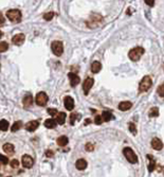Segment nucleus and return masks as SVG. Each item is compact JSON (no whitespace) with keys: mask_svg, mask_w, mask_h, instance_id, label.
<instances>
[{"mask_svg":"<svg viewBox=\"0 0 164 177\" xmlns=\"http://www.w3.org/2000/svg\"><path fill=\"white\" fill-rule=\"evenodd\" d=\"M76 118H80V115L71 114V116H70V124H71V125H74V123L76 121Z\"/></svg>","mask_w":164,"mask_h":177,"instance_id":"cd10ccee","label":"nucleus"},{"mask_svg":"<svg viewBox=\"0 0 164 177\" xmlns=\"http://www.w3.org/2000/svg\"><path fill=\"white\" fill-rule=\"evenodd\" d=\"M10 164H11V167H12V168H17L18 165H19V161H18L17 159H12L10 161Z\"/></svg>","mask_w":164,"mask_h":177,"instance_id":"72a5a7b5","label":"nucleus"},{"mask_svg":"<svg viewBox=\"0 0 164 177\" xmlns=\"http://www.w3.org/2000/svg\"><path fill=\"white\" fill-rule=\"evenodd\" d=\"M21 164L24 165V168H27V169H30V168L33 167L34 164V160L33 158L31 157V156L29 155H24L21 158Z\"/></svg>","mask_w":164,"mask_h":177,"instance_id":"6e6552de","label":"nucleus"},{"mask_svg":"<svg viewBox=\"0 0 164 177\" xmlns=\"http://www.w3.org/2000/svg\"><path fill=\"white\" fill-rule=\"evenodd\" d=\"M65 121H66V114H65V112H58V114H57V117H56L57 124L63 125L65 123Z\"/></svg>","mask_w":164,"mask_h":177,"instance_id":"412c9836","label":"nucleus"},{"mask_svg":"<svg viewBox=\"0 0 164 177\" xmlns=\"http://www.w3.org/2000/svg\"><path fill=\"white\" fill-rule=\"evenodd\" d=\"M2 149H3V151L6 152V153H8V154H13L14 153V145H13V144H11V143H6Z\"/></svg>","mask_w":164,"mask_h":177,"instance_id":"5701e85b","label":"nucleus"},{"mask_svg":"<svg viewBox=\"0 0 164 177\" xmlns=\"http://www.w3.org/2000/svg\"><path fill=\"white\" fill-rule=\"evenodd\" d=\"M93 149H94L93 144H91V143H87L86 144V151L91 152V151H93Z\"/></svg>","mask_w":164,"mask_h":177,"instance_id":"c9c22d12","label":"nucleus"},{"mask_svg":"<svg viewBox=\"0 0 164 177\" xmlns=\"http://www.w3.org/2000/svg\"><path fill=\"white\" fill-rule=\"evenodd\" d=\"M69 142V139L67 136H61L59 138H57V144H58L59 146H65L67 145Z\"/></svg>","mask_w":164,"mask_h":177,"instance_id":"aec40b11","label":"nucleus"},{"mask_svg":"<svg viewBox=\"0 0 164 177\" xmlns=\"http://www.w3.org/2000/svg\"><path fill=\"white\" fill-rule=\"evenodd\" d=\"M38 126H39V122L37 120H32L25 124V130H27L28 132H34V130H37Z\"/></svg>","mask_w":164,"mask_h":177,"instance_id":"9d476101","label":"nucleus"},{"mask_svg":"<svg viewBox=\"0 0 164 177\" xmlns=\"http://www.w3.org/2000/svg\"><path fill=\"white\" fill-rule=\"evenodd\" d=\"M147 158L149 159V164H148V171L152 172L155 169H156V160L152 157L151 155H147Z\"/></svg>","mask_w":164,"mask_h":177,"instance_id":"6ab92c4d","label":"nucleus"},{"mask_svg":"<svg viewBox=\"0 0 164 177\" xmlns=\"http://www.w3.org/2000/svg\"><path fill=\"white\" fill-rule=\"evenodd\" d=\"M8 49H9V43H6V41H1V43H0V53L6 51Z\"/></svg>","mask_w":164,"mask_h":177,"instance_id":"bb28decb","label":"nucleus"},{"mask_svg":"<svg viewBox=\"0 0 164 177\" xmlns=\"http://www.w3.org/2000/svg\"><path fill=\"white\" fill-rule=\"evenodd\" d=\"M123 154H124V156L126 157L127 161H129L130 164H136L138 162V157H137V155H136L135 152H133L132 149L125 148L123 150Z\"/></svg>","mask_w":164,"mask_h":177,"instance_id":"f03ea898","label":"nucleus"},{"mask_svg":"<svg viewBox=\"0 0 164 177\" xmlns=\"http://www.w3.org/2000/svg\"><path fill=\"white\" fill-rule=\"evenodd\" d=\"M132 107V103L129 102V101H124V102H121L119 104V109L122 110V111H126V110L130 109Z\"/></svg>","mask_w":164,"mask_h":177,"instance_id":"4468645a","label":"nucleus"},{"mask_svg":"<svg viewBox=\"0 0 164 177\" xmlns=\"http://www.w3.org/2000/svg\"><path fill=\"white\" fill-rule=\"evenodd\" d=\"M48 114L51 116H56L57 115V109L56 108H49L48 109Z\"/></svg>","mask_w":164,"mask_h":177,"instance_id":"f704fd0d","label":"nucleus"},{"mask_svg":"<svg viewBox=\"0 0 164 177\" xmlns=\"http://www.w3.org/2000/svg\"><path fill=\"white\" fill-rule=\"evenodd\" d=\"M101 69H102V65H101L100 62L95 61V62H93V63H92V65H91V71H92L93 73L100 72Z\"/></svg>","mask_w":164,"mask_h":177,"instance_id":"a211bd4d","label":"nucleus"},{"mask_svg":"<svg viewBox=\"0 0 164 177\" xmlns=\"http://www.w3.org/2000/svg\"><path fill=\"white\" fill-rule=\"evenodd\" d=\"M53 16H54V13H53V12L47 13V14L43 15V19H45V20H51L53 18Z\"/></svg>","mask_w":164,"mask_h":177,"instance_id":"2f4dec72","label":"nucleus"},{"mask_svg":"<svg viewBox=\"0 0 164 177\" xmlns=\"http://www.w3.org/2000/svg\"><path fill=\"white\" fill-rule=\"evenodd\" d=\"M56 120H54V119H48V120L45 121V126L47 128H54L55 126H56Z\"/></svg>","mask_w":164,"mask_h":177,"instance_id":"4be33fe9","label":"nucleus"},{"mask_svg":"<svg viewBox=\"0 0 164 177\" xmlns=\"http://www.w3.org/2000/svg\"><path fill=\"white\" fill-rule=\"evenodd\" d=\"M143 54H144V49L141 47H137V48H133V49H131L130 51H129L128 56L131 61L137 62L141 58V56H142Z\"/></svg>","mask_w":164,"mask_h":177,"instance_id":"f257e3e1","label":"nucleus"},{"mask_svg":"<svg viewBox=\"0 0 164 177\" xmlns=\"http://www.w3.org/2000/svg\"><path fill=\"white\" fill-rule=\"evenodd\" d=\"M0 162H1V164H9V158L6 157V156H3V155H1V154H0Z\"/></svg>","mask_w":164,"mask_h":177,"instance_id":"7c9ffc66","label":"nucleus"},{"mask_svg":"<svg viewBox=\"0 0 164 177\" xmlns=\"http://www.w3.org/2000/svg\"><path fill=\"white\" fill-rule=\"evenodd\" d=\"M151 85H152V81H151V77L146 75V77H143L142 81L140 82V85H139V91H140V92H145V91H147L149 88H151Z\"/></svg>","mask_w":164,"mask_h":177,"instance_id":"20e7f679","label":"nucleus"},{"mask_svg":"<svg viewBox=\"0 0 164 177\" xmlns=\"http://www.w3.org/2000/svg\"><path fill=\"white\" fill-rule=\"evenodd\" d=\"M0 67H1V65H0Z\"/></svg>","mask_w":164,"mask_h":177,"instance_id":"ea45409f","label":"nucleus"},{"mask_svg":"<svg viewBox=\"0 0 164 177\" xmlns=\"http://www.w3.org/2000/svg\"><path fill=\"white\" fill-rule=\"evenodd\" d=\"M157 92H158V95L164 98V84L160 85V86L157 88Z\"/></svg>","mask_w":164,"mask_h":177,"instance_id":"c85d7f7f","label":"nucleus"},{"mask_svg":"<svg viewBox=\"0 0 164 177\" xmlns=\"http://www.w3.org/2000/svg\"><path fill=\"white\" fill-rule=\"evenodd\" d=\"M9 126L10 124L6 120H1L0 121V130H3V132H6L9 130Z\"/></svg>","mask_w":164,"mask_h":177,"instance_id":"393cba45","label":"nucleus"},{"mask_svg":"<svg viewBox=\"0 0 164 177\" xmlns=\"http://www.w3.org/2000/svg\"><path fill=\"white\" fill-rule=\"evenodd\" d=\"M129 130H130L131 134H137V128H136V125L133 123H129Z\"/></svg>","mask_w":164,"mask_h":177,"instance_id":"c756f323","label":"nucleus"},{"mask_svg":"<svg viewBox=\"0 0 164 177\" xmlns=\"http://www.w3.org/2000/svg\"><path fill=\"white\" fill-rule=\"evenodd\" d=\"M20 127H22V122L21 121H16L12 125V127H11V130H12L13 133H15L17 132V130H19Z\"/></svg>","mask_w":164,"mask_h":177,"instance_id":"b1692460","label":"nucleus"},{"mask_svg":"<svg viewBox=\"0 0 164 177\" xmlns=\"http://www.w3.org/2000/svg\"><path fill=\"white\" fill-rule=\"evenodd\" d=\"M48 100H49L48 95L46 92H43V91L37 93V96H36V104H37L38 106H45V105L47 104Z\"/></svg>","mask_w":164,"mask_h":177,"instance_id":"423d86ee","label":"nucleus"},{"mask_svg":"<svg viewBox=\"0 0 164 177\" xmlns=\"http://www.w3.org/2000/svg\"><path fill=\"white\" fill-rule=\"evenodd\" d=\"M64 105L67 110H72L74 108V100L71 96H66L64 100Z\"/></svg>","mask_w":164,"mask_h":177,"instance_id":"9b49d317","label":"nucleus"},{"mask_svg":"<svg viewBox=\"0 0 164 177\" xmlns=\"http://www.w3.org/2000/svg\"><path fill=\"white\" fill-rule=\"evenodd\" d=\"M24 40H25L24 34L19 33V34H16L15 36H13L12 43H14V45H16V46H20V45H22V43H24Z\"/></svg>","mask_w":164,"mask_h":177,"instance_id":"1a4fd4ad","label":"nucleus"},{"mask_svg":"<svg viewBox=\"0 0 164 177\" xmlns=\"http://www.w3.org/2000/svg\"><path fill=\"white\" fill-rule=\"evenodd\" d=\"M93 83H94V81L92 77H87V79L84 81V84H83V90H84L85 96H87L89 93V90L92 88V86H93Z\"/></svg>","mask_w":164,"mask_h":177,"instance_id":"0eeeda50","label":"nucleus"},{"mask_svg":"<svg viewBox=\"0 0 164 177\" xmlns=\"http://www.w3.org/2000/svg\"><path fill=\"white\" fill-rule=\"evenodd\" d=\"M102 118H103V121H105V122H108V121L114 119V115H112L110 111H108V110H104L103 114H102Z\"/></svg>","mask_w":164,"mask_h":177,"instance_id":"f3484780","label":"nucleus"},{"mask_svg":"<svg viewBox=\"0 0 164 177\" xmlns=\"http://www.w3.org/2000/svg\"><path fill=\"white\" fill-rule=\"evenodd\" d=\"M75 168L80 171H83L87 168V161L85 159H78L75 162Z\"/></svg>","mask_w":164,"mask_h":177,"instance_id":"2eb2a0df","label":"nucleus"},{"mask_svg":"<svg viewBox=\"0 0 164 177\" xmlns=\"http://www.w3.org/2000/svg\"><path fill=\"white\" fill-rule=\"evenodd\" d=\"M6 17L11 20L12 22H20L21 21V12L19 10H10L6 12Z\"/></svg>","mask_w":164,"mask_h":177,"instance_id":"7ed1b4c3","label":"nucleus"},{"mask_svg":"<svg viewBox=\"0 0 164 177\" xmlns=\"http://www.w3.org/2000/svg\"><path fill=\"white\" fill-rule=\"evenodd\" d=\"M148 115H149V117H151V118H154V117H158L159 116V108L158 107H152V108L149 110Z\"/></svg>","mask_w":164,"mask_h":177,"instance_id":"a878e982","label":"nucleus"},{"mask_svg":"<svg viewBox=\"0 0 164 177\" xmlns=\"http://www.w3.org/2000/svg\"><path fill=\"white\" fill-rule=\"evenodd\" d=\"M151 146H152V149H155V150L160 151V150H162V148H163V143L159 138H154L151 141Z\"/></svg>","mask_w":164,"mask_h":177,"instance_id":"ddd939ff","label":"nucleus"},{"mask_svg":"<svg viewBox=\"0 0 164 177\" xmlns=\"http://www.w3.org/2000/svg\"><path fill=\"white\" fill-rule=\"evenodd\" d=\"M4 21H6V18L3 17V15H2L1 12H0V24H4Z\"/></svg>","mask_w":164,"mask_h":177,"instance_id":"4c0bfd02","label":"nucleus"},{"mask_svg":"<svg viewBox=\"0 0 164 177\" xmlns=\"http://www.w3.org/2000/svg\"><path fill=\"white\" fill-rule=\"evenodd\" d=\"M2 35H3V33H2V32H1V31H0V38H1V37H2Z\"/></svg>","mask_w":164,"mask_h":177,"instance_id":"58836bf2","label":"nucleus"},{"mask_svg":"<svg viewBox=\"0 0 164 177\" xmlns=\"http://www.w3.org/2000/svg\"><path fill=\"white\" fill-rule=\"evenodd\" d=\"M32 103H33V96L31 95H28L24 98L22 104H24V107H25V108H29L30 106H32Z\"/></svg>","mask_w":164,"mask_h":177,"instance_id":"dca6fc26","label":"nucleus"},{"mask_svg":"<svg viewBox=\"0 0 164 177\" xmlns=\"http://www.w3.org/2000/svg\"><path fill=\"white\" fill-rule=\"evenodd\" d=\"M51 49H52V52L54 53L56 56H61L64 52V46H63V43L59 40H55L52 43L51 45Z\"/></svg>","mask_w":164,"mask_h":177,"instance_id":"39448f33","label":"nucleus"},{"mask_svg":"<svg viewBox=\"0 0 164 177\" xmlns=\"http://www.w3.org/2000/svg\"><path fill=\"white\" fill-rule=\"evenodd\" d=\"M68 77H69V80H70V84H71V86H72V87L76 86V85H77L78 83L80 82V77H77V75H76L75 73L70 72V73L68 74Z\"/></svg>","mask_w":164,"mask_h":177,"instance_id":"f8f14e48","label":"nucleus"},{"mask_svg":"<svg viewBox=\"0 0 164 177\" xmlns=\"http://www.w3.org/2000/svg\"><path fill=\"white\" fill-rule=\"evenodd\" d=\"M94 123H95L96 125H100V124L103 123V118H102V116H96L95 119H94Z\"/></svg>","mask_w":164,"mask_h":177,"instance_id":"473e14b6","label":"nucleus"},{"mask_svg":"<svg viewBox=\"0 0 164 177\" xmlns=\"http://www.w3.org/2000/svg\"><path fill=\"white\" fill-rule=\"evenodd\" d=\"M145 3H146L147 6H154V3H155V0H145Z\"/></svg>","mask_w":164,"mask_h":177,"instance_id":"e433bc0d","label":"nucleus"}]
</instances>
